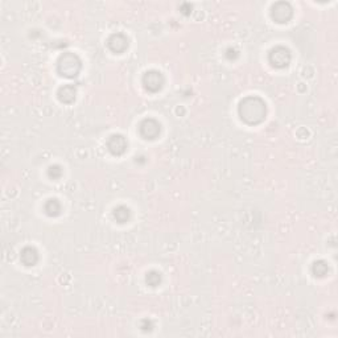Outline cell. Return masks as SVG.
<instances>
[{
  "label": "cell",
  "instance_id": "9",
  "mask_svg": "<svg viewBox=\"0 0 338 338\" xmlns=\"http://www.w3.org/2000/svg\"><path fill=\"white\" fill-rule=\"evenodd\" d=\"M57 96H58L60 102L65 104H72L75 100V97H77V89L73 85H65V86L60 87Z\"/></svg>",
  "mask_w": 338,
  "mask_h": 338
},
{
  "label": "cell",
  "instance_id": "4",
  "mask_svg": "<svg viewBox=\"0 0 338 338\" xmlns=\"http://www.w3.org/2000/svg\"><path fill=\"white\" fill-rule=\"evenodd\" d=\"M164 75L159 72V70H148L147 73H144L142 83H143L144 89L149 93H157L164 86Z\"/></svg>",
  "mask_w": 338,
  "mask_h": 338
},
{
  "label": "cell",
  "instance_id": "12",
  "mask_svg": "<svg viewBox=\"0 0 338 338\" xmlns=\"http://www.w3.org/2000/svg\"><path fill=\"white\" fill-rule=\"evenodd\" d=\"M329 272V266L325 260H316L312 265V273L316 278H324Z\"/></svg>",
  "mask_w": 338,
  "mask_h": 338
},
{
  "label": "cell",
  "instance_id": "13",
  "mask_svg": "<svg viewBox=\"0 0 338 338\" xmlns=\"http://www.w3.org/2000/svg\"><path fill=\"white\" fill-rule=\"evenodd\" d=\"M44 210L49 217H57L61 213V204L56 198H50L44 205Z\"/></svg>",
  "mask_w": 338,
  "mask_h": 338
},
{
  "label": "cell",
  "instance_id": "3",
  "mask_svg": "<svg viewBox=\"0 0 338 338\" xmlns=\"http://www.w3.org/2000/svg\"><path fill=\"white\" fill-rule=\"evenodd\" d=\"M290 60H292L290 50L288 48H286V47H283V45L275 47L268 54L269 64L273 68H278V69H283V68L290 65Z\"/></svg>",
  "mask_w": 338,
  "mask_h": 338
},
{
  "label": "cell",
  "instance_id": "17",
  "mask_svg": "<svg viewBox=\"0 0 338 338\" xmlns=\"http://www.w3.org/2000/svg\"><path fill=\"white\" fill-rule=\"evenodd\" d=\"M226 57H227L229 60H235V58L238 57V52H237L234 48H229L227 49V53H226Z\"/></svg>",
  "mask_w": 338,
  "mask_h": 338
},
{
  "label": "cell",
  "instance_id": "11",
  "mask_svg": "<svg viewBox=\"0 0 338 338\" xmlns=\"http://www.w3.org/2000/svg\"><path fill=\"white\" fill-rule=\"evenodd\" d=\"M114 218L118 223H126L131 218L130 209L127 206H123V205L118 206V208L114 209Z\"/></svg>",
  "mask_w": 338,
  "mask_h": 338
},
{
  "label": "cell",
  "instance_id": "6",
  "mask_svg": "<svg viewBox=\"0 0 338 338\" xmlns=\"http://www.w3.org/2000/svg\"><path fill=\"white\" fill-rule=\"evenodd\" d=\"M160 123L153 119V118H147L140 121L139 124V134L143 136L144 139L153 140L156 139L160 134Z\"/></svg>",
  "mask_w": 338,
  "mask_h": 338
},
{
  "label": "cell",
  "instance_id": "1",
  "mask_svg": "<svg viewBox=\"0 0 338 338\" xmlns=\"http://www.w3.org/2000/svg\"><path fill=\"white\" fill-rule=\"evenodd\" d=\"M238 114L244 123H247L250 126H255L266 119L267 104L259 97H247V98L241 100L238 106Z\"/></svg>",
  "mask_w": 338,
  "mask_h": 338
},
{
  "label": "cell",
  "instance_id": "16",
  "mask_svg": "<svg viewBox=\"0 0 338 338\" xmlns=\"http://www.w3.org/2000/svg\"><path fill=\"white\" fill-rule=\"evenodd\" d=\"M140 328H142V330H144V332H149V330H152V328H153V322H152L151 320H142L140 321Z\"/></svg>",
  "mask_w": 338,
  "mask_h": 338
},
{
  "label": "cell",
  "instance_id": "2",
  "mask_svg": "<svg viewBox=\"0 0 338 338\" xmlns=\"http://www.w3.org/2000/svg\"><path fill=\"white\" fill-rule=\"evenodd\" d=\"M82 61L74 53H64L57 61V72L61 77L74 78L81 73Z\"/></svg>",
  "mask_w": 338,
  "mask_h": 338
},
{
  "label": "cell",
  "instance_id": "10",
  "mask_svg": "<svg viewBox=\"0 0 338 338\" xmlns=\"http://www.w3.org/2000/svg\"><path fill=\"white\" fill-rule=\"evenodd\" d=\"M20 260L23 262V265L28 266V267L35 266L39 262V252H37V250L35 247L26 246L20 252Z\"/></svg>",
  "mask_w": 338,
  "mask_h": 338
},
{
  "label": "cell",
  "instance_id": "15",
  "mask_svg": "<svg viewBox=\"0 0 338 338\" xmlns=\"http://www.w3.org/2000/svg\"><path fill=\"white\" fill-rule=\"evenodd\" d=\"M48 176L50 178H53V180H58L62 176V168L57 164L50 165L48 169Z\"/></svg>",
  "mask_w": 338,
  "mask_h": 338
},
{
  "label": "cell",
  "instance_id": "7",
  "mask_svg": "<svg viewBox=\"0 0 338 338\" xmlns=\"http://www.w3.org/2000/svg\"><path fill=\"white\" fill-rule=\"evenodd\" d=\"M107 148L109 151L113 153L114 156H121L128 148V143H127L126 138L121 134L111 135L107 140Z\"/></svg>",
  "mask_w": 338,
  "mask_h": 338
},
{
  "label": "cell",
  "instance_id": "5",
  "mask_svg": "<svg viewBox=\"0 0 338 338\" xmlns=\"http://www.w3.org/2000/svg\"><path fill=\"white\" fill-rule=\"evenodd\" d=\"M271 16L279 24H284V23L290 22L292 16H293V8L287 1H278V3H275L272 5Z\"/></svg>",
  "mask_w": 338,
  "mask_h": 338
},
{
  "label": "cell",
  "instance_id": "8",
  "mask_svg": "<svg viewBox=\"0 0 338 338\" xmlns=\"http://www.w3.org/2000/svg\"><path fill=\"white\" fill-rule=\"evenodd\" d=\"M107 47L113 53L121 54L128 49V39L123 33H114L107 40Z\"/></svg>",
  "mask_w": 338,
  "mask_h": 338
},
{
  "label": "cell",
  "instance_id": "14",
  "mask_svg": "<svg viewBox=\"0 0 338 338\" xmlns=\"http://www.w3.org/2000/svg\"><path fill=\"white\" fill-rule=\"evenodd\" d=\"M145 282L149 287H157L161 283V273L157 271H151L145 276Z\"/></svg>",
  "mask_w": 338,
  "mask_h": 338
}]
</instances>
